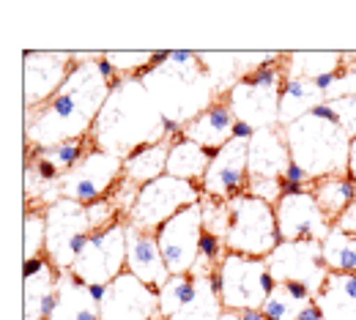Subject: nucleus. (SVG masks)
Segmentation results:
<instances>
[{
	"mask_svg": "<svg viewBox=\"0 0 356 320\" xmlns=\"http://www.w3.org/2000/svg\"><path fill=\"white\" fill-rule=\"evenodd\" d=\"M110 91L113 83L102 74L99 58L74 55V66L63 88L39 110L25 112V142L42 151L69 140L90 137Z\"/></svg>",
	"mask_w": 356,
	"mask_h": 320,
	"instance_id": "f257e3e1",
	"label": "nucleus"
},
{
	"mask_svg": "<svg viewBox=\"0 0 356 320\" xmlns=\"http://www.w3.org/2000/svg\"><path fill=\"white\" fill-rule=\"evenodd\" d=\"M162 124L165 115L148 93L145 83L134 74H127L113 83V91L90 129V142L113 156L127 159L140 145L162 142Z\"/></svg>",
	"mask_w": 356,
	"mask_h": 320,
	"instance_id": "f03ea898",
	"label": "nucleus"
},
{
	"mask_svg": "<svg viewBox=\"0 0 356 320\" xmlns=\"http://www.w3.org/2000/svg\"><path fill=\"white\" fill-rule=\"evenodd\" d=\"M282 132L291 151V162L305 167L312 183L332 176H348L354 137L343 129L337 112L326 101L305 118L285 126Z\"/></svg>",
	"mask_w": 356,
	"mask_h": 320,
	"instance_id": "7ed1b4c3",
	"label": "nucleus"
},
{
	"mask_svg": "<svg viewBox=\"0 0 356 320\" xmlns=\"http://www.w3.org/2000/svg\"><path fill=\"white\" fill-rule=\"evenodd\" d=\"M145 88L154 96L156 107L162 110L165 118L176 121L181 126H186L189 121H195L203 110H209L217 99H214V77L209 71V66L203 63V58H197L195 63H162L156 66L145 80Z\"/></svg>",
	"mask_w": 356,
	"mask_h": 320,
	"instance_id": "20e7f679",
	"label": "nucleus"
},
{
	"mask_svg": "<svg viewBox=\"0 0 356 320\" xmlns=\"http://www.w3.org/2000/svg\"><path fill=\"white\" fill-rule=\"evenodd\" d=\"M227 214L230 222L225 233V252L266 260L280 246L282 238L277 230V211L271 203L244 192L227 203Z\"/></svg>",
	"mask_w": 356,
	"mask_h": 320,
	"instance_id": "39448f33",
	"label": "nucleus"
},
{
	"mask_svg": "<svg viewBox=\"0 0 356 320\" xmlns=\"http://www.w3.org/2000/svg\"><path fill=\"white\" fill-rule=\"evenodd\" d=\"M285 80H288L285 66H264V63H258L241 80H236L225 91L236 121L250 124L255 132L280 126V93Z\"/></svg>",
	"mask_w": 356,
	"mask_h": 320,
	"instance_id": "423d86ee",
	"label": "nucleus"
},
{
	"mask_svg": "<svg viewBox=\"0 0 356 320\" xmlns=\"http://www.w3.org/2000/svg\"><path fill=\"white\" fill-rule=\"evenodd\" d=\"M200 197H203V192H200L197 183L181 181L173 176H162L156 181L140 186L127 222L137 230L156 233L168 219H173L178 211L200 203Z\"/></svg>",
	"mask_w": 356,
	"mask_h": 320,
	"instance_id": "0eeeda50",
	"label": "nucleus"
},
{
	"mask_svg": "<svg viewBox=\"0 0 356 320\" xmlns=\"http://www.w3.org/2000/svg\"><path fill=\"white\" fill-rule=\"evenodd\" d=\"M47 258L55 269L69 271L77 255L86 249L90 233L88 208L77 200L58 197L47 205Z\"/></svg>",
	"mask_w": 356,
	"mask_h": 320,
	"instance_id": "6e6552de",
	"label": "nucleus"
},
{
	"mask_svg": "<svg viewBox=\"0 0 356 320\" xmlns=\"http://www.w3.org/2000/svg\"><path fill=\"white\" fill-rule=\"evenodd\" d=\"M220 276H222L225 310H264L271 290L277 287L266 260L236 252H225Z\"/></svg>",
	"mask_w": 356,
	"mask_h": 320,
	"instance_id": "1a4fd4ad",
	"label": "nucleus"
},
{
	"mask_svg": "<svg viewBox=\"0 0 356 320\" xmlns=\"http://www.w3.org/2000/svg\"><path fill=\"white\" fill-rule=\"evenodd\" d=\"M83 285H110L127 271V219L90 233L86 249L69 269Z\"/></svg>",
	"mask_w": 356,
	"mask_h": 320,
	"instance_id": "9d476101",
	"label": "nucleus"
},
{
	"mask_svg": "<svg viewBox=\"0 0 356 320\" xmlns=\"http://www.w3.org/2000/svg\"><path fill=\"white\" fill-rule=\"evenodd\" d=\"M118 178H124V159L90 145L83 162L74 170L60 176L58 192H60V197L90 205V203L107 197L110 189L118 183Z\"/></svg>",
	"mask_w": 356,
	"mask_h": 320,
	"instance_id": "9b49d317",
	"label": "nucleus"
},
{
	"mask_svg": "<svg viewBox=\"0 0 356 320\" xmlns=\"http://www.w3.org/2000/svg\"><path fill=\"white\" fill-rule=\"evenodd\" d=\"M200 238H203L200 203L178 211L173 219H168L156 230V244H159V252H162L170 274H192L197 255H200Z\"/></svg>",
	"mask_w": 356,
	"mask_h": 320,
	"instance_id": "f8f14e48",
	"label": "nucleus"
},
{
	"mask_svg": "<svg viewBox=\"0 0 356 320\" xmlns=\"http://www.w3.org/2000/svg\"><path fill=\"white\" fill-rule=\"evenodd\" d=\"M266 263L274 282H302L310 287L312 296L329 276L321 255V241H280Z\"/></svg>",
	"mask_w": 356,
	"mask_h": 320,
	"instance_id": "ddd939ff",
	"label": "nucleus"
},
{
	"mask_svg": "<svg viewBox=\"0 0 356 320\" xmlns=\"http://www.w3.org/2000/svg\"><path fill=\"white\" fill-rule=\"evenodd\" d=\"M102 320H162L159 290L124 271L107 285V296L99 304Z\"/></svg>",
	"mask_w": 356,
	"mask_h": 320,
	"instance_id": "4468645a",
	"label": "nucleus"
},
{
	"mask_svg": "<svg viewBox=\"0 0 356 320\" xmlns=\"http://www.w3.org/2000/svg\"><path fill=\"white\" fill-rule=\"evenodd\" d=\"M22 74H25V112L39 110L47 104L55 93L63 88L72 66H74V55L66 52H25L22 55Z\"/></svg>",
	"mask_w": 356,
	"mask_h": 320,
	"instance_id": "2eb2a0df",
	"label": "nucleus"
},
{
	"mask_svg": "<svg viewBox=\"0 0 356 320\" xmlns=\"http://www.w3.org/2000/svg\"><path fill=\"white\" fill-rule=\"evenodd\" d=\"M250 183V162H247V142L230 140L214 156L200 181V192L230 203L233 197L244 194Z\"/></svg>",
	"mask_w": 356,
	"mask_h": 320,
	"instance_id": "dca6fc26",
	"label": "nucleus"
},
{
	"mask_svg": "<svg viewBox=\"0 0 356 320\" xmlns=\"http://www.w3.org/2000/svg\"><path fill=\"white\" fill-rule=\"evenodd\" d=\"M277 230L282 241H323L329 230L334 228L329 217L315 203L312 192L282 197L277 205Z\"/></svg>",
	"mask_w": 356,
	"mask_h": 320,
	"instance_id": "f3484780",
	"label": "nucleus"
},
{
	"mask_svg": "<svg viewBox=\"0 0 356 320\" xmlns=\"http://www.w3.org/2000/svg\"><path fill=\"white\" fill-rule=\"evenodd\" d=\"M60 269L49 263V258H33L22 266V282H25V307L22 320H49L58 307V279Z\"/></svg>",
	"mask_w": 356,
	"mask_h": 320,
	"instance_id": "a211bd4d",
	"label": "nucleus"
},
{
	"mask_svg": "<svg viewBox=\"0 0 356 320\" xmlns=\"http://www.w3.org/2000/svg\"><path fill=\"white\" fill-rule=\"evenodd\" d=\"M127 271H132L137 279H143L154 290H162L168 279L173 276L159 252L156 233L137 230L129 222H127Z\"/></svg>",
	"mask_w": 356,
	"mask_h": 320,
	"instance_id": "6ab92c4d",
	"label": "nucleus"
},
{
	"mask_svg": "<svg viewBox=\"0 0 356 320\" xmlns=\"http://www.w3.org/2000/svg\"><path fill=\"white\" fill-rule=\"evenodd\" d=\"M247 162L250 178H282L291 165V151L282 126L258 129L247 142Z\"/></svg>",
	"mask_w": 356,
	"mask_h": 320,
	"instance_id": "aec40b11",
	"label": "nucleus"
},
{
	"mask_svg": "<svg viewBox=\"0 0 356 320\" xmlns=\"http://www.w3.org/2000/svg\"><path fill=\"white\" fill-rule=\"evenodd\" d=\"M233 126H236V115H233V107L227 104V99H217L209 110H203L195 121H189L184 126V135L186 140L203 145L211 156L227 145L233 140Z\"/></svg>",
	"mask_w": 356,
	"mask_h": 320,
	"instance_id": "412c9836",
	"label": "nucleus"
},
{
	"mask_svg": "<svg viewBox=\"0 0 356 320\" xmlns=\"http://www.w3.org/2000/svg\"><path fill=\"white\" fill-rule=\"evenodd\" d=\"M312 301L321 307L326 320H356V274L329 271Z\"/></svg>",
	"mask_w": 356,
	"mask_h": 320,
	"instance_id": "4be33fe9",
	"label": "nucleus"
},
{
	"mask_svg": "<svg viewBox=\"0 0 356 320\" xmlns=\"http://www.w3.org/2000/svg\"><path fill=\"white\" fill-rule=\"evenodd\" d=\"M49 320H102L99 304L72 271H63L58 279V307Z\"/></svg>",
	"mask_w": 356,
	"mask_h": 320,
	"instance_id": "5701e85b",
	"label": "nucleus"
},
{
	"mask_svg": "<svg viewBox=\"0 0 356 320\" xmlns=\"http://www.w3.org/2000/svg\"><path fill=\"white\" fill-rule=\"evenodd\" d=\"M168 156H170V140L140 145L124 159V178L134 186H145L168 176Z\"/></svg>",
	"mask_w": 356,
	"mask_h": 320,
	"instance_id": "b1692460",
	"label": "nucleus"
},
{
	"mask_svg": "<svg viewBox=\"0 0 356 320\" xmlns=\"http://www.w3.org/2000/svg\"><path fill=\"white\" fill-rule=\"evenodd\" d=\"M209 165H211V153L203 145L186 140V135H178V137L170 140L168 176L189 183H200L206 170H209Z\"/></svg>",
	"mask_w": 356,
	"mask_h": 320,
	"instance_id": "393cba45",
	"label": "nucleus"
},
{
	"mask_svg": "<svg viewBox=\"0 0 356 320\" xmlns=\"http://www.w3.org/2000/svg\"><path fill=\"white\" fill-rule=\"evenodd\" d=\"M326 96L315 88L312 80L305 77H288L282 93H280V126H291L293 121L305 118L307 112H312L318 104H323Z\"/></svg>",
	"mask_w": 356,
	"mask_h": 320,
	"instance_id": "a878e982",
	"label": "nucleus"
},
{
	"mask_svg": "<svg viewBox=\"0 0 356 320\" xmlns=\"http://www.w3.org/2000/svg\"><path fill=\"white\" fill-rule=\"evenodd\" d=\"M315 203L321 205V211L329 217V222L334 225L351 205L356 203V181L351 176H332V178H321L310 186Z\"/></svg>",
	"mask_w": 356,
	"mask_h": 320,
	"instance_id": "bb28decb",
	"label": "nucleus"
},
{
	"mask_svg": "<svg viewBox=\"0 0 356 320\" xmlns=\"http://www.w3.org/2000/svg\"><path fill=\"white\" fill-rule=\"evenodd\" d=\"M312 290L302 282H277L261 312L268 320H296V315L312 304Z\"/></svg>",
	"mask_w": 356,
	"mask_h": 320,
	"instance_id": "cd10ccee",
	"label": "nucleus"
},
{
	"mask_svg": "<svg viewBox=\"0 0 356 320\" xmlns=\"http://www.w3.org/2000/svg\"><path fill=\"white\" fill-rule=\"evenodd\" d=\"M321 255L329 271L334 274H356V235L340 228H332L321 241Z\"/></svg>",
	"mask_w": 356,
	"mask_h": 320,
	"instance_id": "c85d7f7f",
	"label": "nucleus"
},
{
	"mask_svg": "<svg viewBox=\"0 0 356 320\" xmlns=\"http://www.w3.org/2000/svg\"><path fill=\"white\" fill-rule=\"evenodd\" d=\"M203 285V276H195V274H178L170 276L168 285L159 290V307H162V318H173L181 307H186L197 290Z\"/></svg>",
	"mask_w": 356,
	"mask_h": 320,
	"instance_id": "c756f323",
	"label": "nucleus"
},
{
	"mask_svg": "<svg viewBox=\"0 0 356 320\" xmlns=\"http://www.w3.org/2000/svg\"><path fill=\"white\" fill-rule=\"evenodd\" d=\"M343 60H346V55H340V52H299V55H291V63H285V77H288V71H296V77L318 80L321 74L340 71Z\"/></svg>",
	"mask_w": 356,
	"mask_h": 320,
	"instance_id": "7c9ffc66",
	"label": "nucleus"
},
{
	"mask_svg": "<svg viewBox=\"0 0 356 320\" xmlns=\"http://www.w3.org/2000/svg\"><path fill=\"white\" fill-rule=\"evenodd\" d=\"M93 145L90 137L86 140H69V142H60V145H52V148H42V151H33L36 156H42L47 162H52L60 173H69V170H74L80 162H83V156L88 153V148Z\"/></svg>",
	"mask_w": 356,
	"mask_h": 320,
	"instance_id": "2f4dec72",
	"label": "nucleus"
},
{
	"mask_svg": "<svg viewBox=\"0 0 356 320\" xmlns=\"http://www.w3.org/2000/svg\"><path fill=\"white\" fill-rule=\"evenodd\" d=\"M25 260L42 258L47 255V217H42L39 211H28L25 214Z\"/></svg>",
	"mask_w": 356,
	"mask_h": 320,
	"instance_id": "473e14b6",
	"label": "nucleus"
},
{
	"mask_svg": "<svg viewBox=\"0 0 356 320\" xmlns=\"http://www.w3.org/2000/svg\"><path fill=\"white\" fill-rule=\"evenodd\" d=\"M200 208H203V230L211 233V235H220V238L225 241L227 222H230L227 203H225V200H217V197L203 194V197H200Z\"/></svg>",
	"mask_w": 356,
	"mask_h": 320,
	"instance_id": "72a5a7b5",
	"label": "nucleus"
},
{
	"mask_svg": "<svg viewBox=\"0 0 356 320\" xmlns=\"http://www.w3.org/2000/svg\"><path fill=\"white\" fill-rule=\"evenodd\" d=\"M220 320H268L261 310H225Z\"/></svg>",
	"mask_w": 356,
	"mask_h": 320,
	"instance_id": "f704fd0d",
	"label": "nucleus"
},
{
	"mask_svg": "<svg viewBox=\"0 0 356 320\" xmlns=\"http://www.w3.org/2000/svg\"><path fill=\"white\" fill-rule=\"evenodd\" d=\"M285 181H291V183H305V186H310L312 183V178L307 176V170L305 167H299L296 162H291L288 165V170H285V176H282Z\"/></svg>",
	"mask_w": 356,
	"mask_h": 320,
	"instance_id": "c9c22d12",
	"label": "nucleus"
},
{
	"mask_svg": "<svg viewBox=\"0 0 356 320\" xmlns=\"http://www.w3.org/2000/svg\"><path fill=\"white\" fill-rule=\"evenodd\" d=\"M334 228H340V230H346V233H351V235H356V203L334 222Z\"/></svg>",
	"mask_w": 356,
	"mask_h": 320,
	"instance_id": "e433bc0d",
	"label": "nucleus"
},
{
	"mask_svg": "<svg viewBox=\"0 0 356 320\" xmlns=\"http://www.w3.org/2000/svg\"><path fill=\"white\" fill-rule=\"evenodd\" d=\"M296 320H326V318H323V312H321V307H318V304L312 301L310 307H305V310H302V312L296 315Z\"/></svg>",
	"mask_w": 356,
	"mask_h": 320,
	"instance_id": "4c0bfd02",
	"label": "nucleus"
},
{
	"mask_svg": "<svg viewBox=\"0 0 356 320\" xmlns=\"http://www.w3.org/2000/svg\"><path fill=\"white\" fill-rule=\"evenodd\" d=\"M88 293L93 296V301H96V304H102V301H104V296H107V285H88Z\"/></svg>",
	"mask_w": 356,
	"mask_h": 320,
	"instance_id": "58836bf2",
	"label": "nucleus"
},
{
	"mask_svg": "<svg viewBox=\"0 0 356 320\" xmlns=\"http://www.w3.org/2000/svg\"><path fill=\"white\" fill-rule=\"evenodd\" d=\"M348 176L356 181V137H354V142H351V165H348Z\"/></svg>",
	"mask_w": 356,
	"mask_h": 320,
	"instance_id": "ea45409f",
	"label": "nucleus"
},
{
	"mask_svg": "<svg viewBox=\"0 0 356 320\" xmlns=\"http://www.w3.org/2000/svg\"><path fill=\"white\" fill-rule=\"evenodd\" d=\"M162 320H165V318H162Z\"/></svg>",
	"mask_w": 356,
	"mask_h": 320,
	"instance_id": "a19ab883",
	"label": "nucleus"
}]
</instances>
